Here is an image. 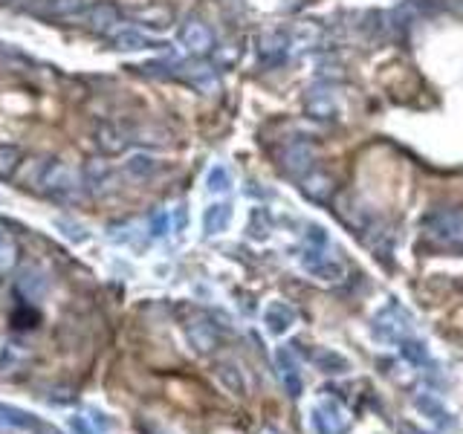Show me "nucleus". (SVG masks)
Instances as JSON below:
<instances>
[{
  "mask_svg": "<svg viewBox=\"0 0 463 434\" xmlns=\"http://www.w3.org/2000/svg\"><path fill=\"white\" fill-rule=\"evenodd\" d=\"M423 232L443 249H463V208H437L423 223Z\"/></svg>",
  "mask_w": 463,
  "mask_h": 434,
  "instance_id": "1",
  "label": "nucleus"
},
{
  "mask_svg": "<svg viewBox=\"0 0 463 434\" xmlns=\"http://www.w3.org/2000/svg\"><path fill=\"white\" fill-rule=\"evenodd\" d=\"M82 182H84L82 171L75 168L73 163H67V160H49L47 171H44V180H41V191L53 194V197H61V200H73V197H79Z\"/></svg>",
  "mask_w": 463,
  "mask_h": 434,
  "instance_id": "2",
  "label": "nucleus"
},
{
  "mask_svg": "<svg viewBox=\"0 0 463 434\" xmlns=\"http://www.w3.org/2000/svg\"><path fill=\"white\" fill-rule=\"evenodd\" d=\"M313 160H316V151L310 142L304 139H290L284 148L278 151V165L284 171L287 177H304L307 171L313 168Z\"/></svg>",
  "mask_w": 463,
  "mask_h": 434,
  "instance_id": "3",
  "label": "nucleus"
},
{
  "mask_svg": "<svg viewBox=\"0 0 463 434\" xmlns=\"http://www.w3.org/2000/svg\"><path fill=\"white\" fill-rule=\"evenodd\" d=\"M304 111L316 122H336L339 113H342V104H339V96L333 93L328 84H316V87L307 90Z\"/></svg>",
  "mask_w": 463,
  "mask_h": 434,
  "instance_id": "4",
  "label": "nucleus"
},
{
  "mask_svg": "<svg viewBox=\"0 0 463 434\" xmlns=\"http://www.w3.org/2000/svg\"><path fill=\"white\" fill-rule=\"evenodd\" d=\"M301 267L321 281H339L345 275V267L339 258L328 255V244L325 246H307V252L301 255Z\"/></svg>",
  "mask_w": 463,
  "mask_h": 434,
  "instance_id": "5",
  "label": "nucleus"
},
{
  "mask_svg": "<svg viewBox=\"0 0 463 434\" xmlns=\"http://www.w3.org/2000/svg\"><path fill=\"white\" fill-rule=\"evenodd\" d=\"M374 333L382 341H403L411 333V319L397 305H391L380 310V315L374 319Z\"/></svg>",
  "mask_w": 463,
  "mask_h": 434,
  "instance_id": "6",
  "label": "nucleus"
},
{
  "mask_svg": "<svg viewBox=\"0 0 463 434\" xmlns=\"http://www.w3.org/2000/svg\"><path fill=\"white\" fill-rule=\"evenodd\" d=\"M96 145L105 154H122L127 145L134 142V128L131 125H125V122H116V120H110V122H101L99 128H96Z\"/></svg>",
  "mask_w": 463,
  "mask_h": 434,
  "instance_id": "7",
  "label": "nucleus"
},
{
  "mask_svg": "<svg viewBox=\"0 0 463 434\" xmlns=\"http://www.w3.org/2000/svg\"><path fill=\"white\" fill-rule=\"evenodd\" d=\"M179 41H183L188 52H195V56H205V52L214 49V35L200 18H188L179 26Z\"/></svg>",
  "mask_w": 463,
  "mask_h": 434,
  "instance_id": "8",
  "label": "nucleus"
},
{
  "mask_svg": "<svg viewBox=\"0 0 463 434\" xmlns=\"http://www.w3.org/2000/svg\"><path fill=\"white\" fill-rule=\"evenodd\" d=\"M299 189L301 194L307 197V200H313V203H328L333 191H336V182H333L330 174H325V171H307L304 177H299Z\"/></svg>",
  "mask_w": 463,
  "mask_h": 434,
  "instance_id": "9",
  "label": "nucleus"
},
{
  "mask_svg": "<svg viewBox=\"0 0 463 434\" xmlns=\"http://www.w3.org/2000/svg\"><path fill=\"white\" fill-rule=\"evenodd\" d=\"M18 293L27 298V301H32V305H38V301H41L44 296H47V289H49V279H47V272L41 270V267H35V264H30V267H23L21 272H18Z\"/></svg>",
  "mask_w": 463,
  "mask_h": 434,
  "instance_id": "10",
  "label": "nucleus"
},
{
  "mask_svg": "<svg viewBox=\"0 0 463 434\" xmlns=\"http://www.w3.org/2000/svg\"><path fill=\"white\" fill-rule=\"evenodd\" d=\"M313 426L319 434H345L347 431V417L339 405L321 403L313 409Z\"/></svg>",
  "mask_w": 463,
  "mask_h": 434,
  "instance_id": "11",
  "label": "nucleus"
},
{
  "mask_svg": "<svg viewBox=\"0 0 463 434\" xmlns=\"http://www.w3.org/2000/svg\"><path fill=\"white\" fill-rule=\"evenodd\" d=\"M186 336H188V345L195 348L197 353H212L217 345H221V333H217V327L205 319H197L186 327Z\"/></svg>",
  "mask_w": 463,
  "mask_h": 434,
  "instance_id": "12",
  "label": "nucleus"
},
{
  "mask_svg": "<svg viewBox=\"0 0 463 434\" xmlns=\"http://www.w3.org/2000/svg\"><path fill=\"white\" fill-rule=\"evenodd\" d=\"M275 359H278L281 379H284V388L290 391V397H299V394H301V374H299V359H295L293 345L278 348Z\"/></svg>",
  "mask_w": 463,
  "mask_h": 434,
  "instance_id": "13",
  "label": "nucleus"
},
{
  "mask_svg": "<svg viewBox=\"0 0 463 434\" xmlns=\"http://www.w3.org/2000/svg\"><path fill=\"white\" fill-rule=\"evenodd\" d=\"M287 52H290V32L273 30V32H264L258 38V56H261V61L275 64V61L284 58Z\"/></svg>",
  "mask_w": 463,
  "mask_h": 434,
  "instance_id": "14",
  "label": "nucleus"
},
{
  "mask_svg": "<svg viewBox=\"0 0 463 434\" xmlns=\"http://www.w3.org/2000/svg\"><path fill=\"white\" fill-rule=\"evenodd\" d=\"M119 18H122V12H119V6H113V4H96V6H90V9H84V21H87V26L93 32H110L116 23H119Z\"/></svg>",
  "mask_w": 463,
  "mask_h": 434,
  "instance_id": "15",
  "label": "nucleus"
},
{
  "mask_svg": "<svg viewBox=\"0 0 463 434\" xmlns=\"http://www.w3.org/2000/svg\"><path fill=\"white\" fill-rule=\"evenodd\" d=\"M84 182L90 186V191H96V194H108L113 191L116 186V174H113V168L105 163V160H90L87 163V174H84Z\"/></svg>",
  "mask_w": 463,
  "mask_h": 434,
  "instance_id": "16",
  "label": "nucleus"
},
{
  "mask_svg": "<svg viewBox=\"0 0 463 434\" xmlns=\"http://www.w3.org/2000/svg\"><path fill=\"white\" fill-rule=\"evenodd\" d=\"M127 15H131L136 23L151 26V30H169L171 21H174V12L169 6H160V4H151L143 9H127Z\"/></svg>",
  "mask_w": 463,
  "mask_h": 434,
  "instance_id": "17",
  "label": "nucleus"
},
{
  "mask_svg": "<svg viewBox=\"0 0 463 434\" xmlns=\"http://www.w3.org/2000/svg\"><path fill=\"white\" fill-rule=\"evenodd\" d=\"M157 168H160V163L153 160L151 154H134V156H127V163H125V177L151 180L153 174H157Z\"/></svg>",
  "mask_w": 463,
  "mask_h": 434,
  "instance_id": "18",
  "label": "nucleus"
},
{
  "mask_svg": "<svg viewBox=\"0 0 463 434\" xmlns=\"http://www.w3.org/2000/svg\"><path fill=\"white\" fill-rule=\"evenodd\" d=\"M264 322H266V327H269V331H273V333H284L287 327L295 322V313H293V307H290V305H284V301H275V305H269V307H266Z\"/></svg>",
  "mask_w": 463,
  "mask_h": 434,
  "instance_id": "19",
  "label": "nucleus"
},
{
  "mask_svg": "<svg viewBox=\"0 0 463 434\" xmlns=\"http://www.w3.org/2000/svg\"><path fill=\"white\" fill-rule=\"evenodd\" d=\"M113 47L125 49V52H139V49H153V47H160V44L153 41V38L143 35L139 30H122V32H116Z\"/></svg>",
  "mask_w": 463,
  "mask_h": 434,
  "instance_id": "20",
  "label": "nucleus"
},
{
  "mask_svg": "<svg viewBox=\"0 0 463 434\" xmlns=\"http://www.w3.org/2000/svg\"><path fill=\"white\" fill-rule=\"evenodd\" d=\"M229 220H232V206L229 203H214V206L205 208L203 229H205V235H221L229 226Z\"/></svg>",
  "mask_w": 463,
  "mask_h": 434,
  "instance_id": "21",
  "label": "nucleus"
},
{
  "mask_svg": "<svg viewBox=\"0 0 463 434\" xmlns=\"http://www.w3.org/2000/svg\"><path fill=\"white\" fill-rule=\"evenodd\" d=\"M47 163L49 160H38V156H32V160L21 163L18 165V180L23 189H41V180H44V171H47Z\"/></svg>",
  "mask_w": 463,
  "mask_h": 434,
  "instance_id": "22",
  "label": "nucleus"
},
{
  "mask_svg": "<svg viewBox=\"0 0 463 434\" xmlns=\"http://www.w3.org/2000/svg\"><path fill=\"white\" fill-rule=\"evenodd\" d=\"M84 9H87V0H49L47 15L58 21H70V18L84 15Z\"/></svg>",
  "mask_w": 463,
  "mask_h": 434,
  "instance_id": "23",
  "label": "nucleus"
},
{
  "mask_svg": "<svg viewBox=\"0 0 463 434\" xmlns=\"http://www.w3.org/2000/svg\"><path fill=\"white\" fill-rule=\"evenodd\" d=\"M319 35L316 23H295L290 30V49H310L319 44Z\"/></svg>",
  "mask_w": 463,
  "mask_h": 434,
  "instance_id": "24",
  "label": "nucleus"
},
{
  "mask_svg": "<svg viewBox=\"0 0 463 434\" xmlns=\"http://www.w3.org/2000/svg\"><path fill=\"white\" fill-rule=\"evenodd\" d=\"M217 379H221L223 383V388L226 391H232V394H243L247 391V383H243V374H240V368L238 365H232V362H221L217 365Z\"/></svg>",
  "mask_w": 463,
  "mask_h": 434,
  "instance_id": "25",
  "label": "nucleus"
},
{
  "mask_svg": "<svg viewBox=\"0 0 463 434\" xmlns=\"http://www.w3.org/2000/svg\"><path fill=\"white\" fill-rule=\"evenodd\" d=\"M21 163H23V156L15 145H0V180H9Z\"/></svg>",
  "mask_w": 463,
  "mask_h": 434,
  "instance_id": "26",
  "label": "nucleus"
},
{
  "mask_svg": "<svg viewBox=\"0 0 463 434\" xmlns=\"http://www.w3.org/2000/svg\"><path fill=\"white\" fill-rule=\"evenodd\" d=\"M400 353L403 357L411 362V365H426L429 362V350H426V345H423L420 339H403L400 341Z\"/></svg>",
  "mask_w": 463,
  "mask_h": 434,
  "instance_id": "27",
  "label": "nucleus"
},
{
  "mask_svg": "<svg viewBox=\"0 0 463 434\" xmlns=\"http://www.w3.org/2000/svg\"><path fill=\"white\" fill-rule=\"evenodd\" d=\"M169 130L162 125H143V128H134V142H148V145H165L169 142Z\"/></svg>",
  "mask_w": 463,
  "mask_h": 434,
  "instance_id": "28",
  "label": "nucleus"
},
{
  "mask_svg": "<svg viewBox=\"0 0 463 434\" xmlns=\"http://www.w3.org/2000/svg\"><path fill=\"white\" fill-rule=\"evenodd\" d=\"M18 264V244L12 238H0V275L12 272Z\"/></svg>",
  "mask_w": 463,
  "mask_h": 434,
  "instance_id": "29",
  "label": "nucleus"
},
{
  "mask_svg": "<svg viewBox=\"0 0 463 434\" xmlns=\"http://www.w3.org/2000/svg\"><path fill=\"white\" fill-rule=\"evenodd\" d=\"M316 362L325 368L328 374H342V371H347V362L342 357H336V353H328V350L316 353Z\"/></svg>",
  "mask_w": 463,
  "mask_h": 434,
  "instance_id": "30",
  "label": "nucleus"
},
{
  "mask_svg": "<svg viewBox=\"0 0 463 434\" xmlns=\"http://www.w3.org/2000/svg\"><path fill=\"white\" fill-rule=\"evenodd\" d=\"M209 191H214V194L229 191V171L223 165H214L209 171Z\"/></svg>",
  "mask_w": 463,
  "mask_h": 434,
  "instance_id": "31",
  "label": "nucleus"
},
{
  "mask_svg": "<svg viewBox=\"0 0 463 434\" xmlns=\"http://www.w3.org/2000/svg\"><path fill=\"white\" fill-rule=\"evenodd\" d=\"M417 405H420V409H423V412H429V414L434 412V414H437L434 420H437V423H441V426H452V420H449V412L443 409V405H441V403H434V400L429 403L426 397H420V400H417Z\"/></svg>",
  "mask_w": 463,
  "mask_h": 434,
  "instance_id": "32",
  "label": "nucleus"
},
{
  "mask_svg": "<svg viewBox=\"0 0 463 434\" xmlns=\"http://www.w3.org/2000/svg\"><path fill=\"white\" fill-rule=\"evenodd\" d=\"M165 229H169V215H165V212L153 215V217H151V232H153V235H165Z\"/></svg>",
  "mask_w": 463,
  "mask_h": 434,
  "instance_id": "33",
  "label": "nucleus"
},
{
  "mask_svg": "<svg viewBox=\"0 0 463 434\" xmlns=\"http://www.w3.org/2000/svg\"><path fill=\"white\" fill-rule=\"evenodd\" d=\"M58 226L67 229V238H73V241H87V235H84L82 226H73V223H64V220H58Z\"/></svg>",
  "mask_w": 463,
  "mask_h": 434,
  "instance_id": "34",
  "label": "nucleus"
},
{
  "mask_svg": "<svg viewBox=\"0 0 463 434\" xmlns=\"http://www.w3.org/2000/svg\"><path fill=\"white\" fill-rule=\"evenodd\" d=\"M186 226V206H179L177 208V229H183Z\"/></svg>",
  "mask_w": 463,
  "mask_h": 434,
  "instance_id": "35",
  "label": "nucleus"
},
{
  "mask_svg": "<svg viewBox=\"0 0 463 434\" xmlns=\"http://www.w3.org/2000/svg\"><path fill=\"white\" fill-rule=\"evenodd\" d=\"M0 4H15V0H0Z\"/></svg>",
  "mask_w": 463,
  "mask_h": 434,
  "instance_id": "36",
  "label": "nucleus"
},
{
  "mask_svg": "<svg viewBox=\"0 0 463 434\" xmlns=\"http://www.w3.org/2000/svg\"><path fill=\"white\" fill-rule=\"evenodd\" d=\"M0 238H4V223H0Z\"/></svg>",
  "mask_w": 463,
  "mask_h": 434,
  "instance_id": "37",
  "label": "nucleus"
},
{
  "mask_svg": "<svg viewBox=\"0 0 463 434\" xmlns=\"http://www.w3.org/2000/svg\"><path fill=\"white\" fill-rule=\"evenodd\" d=\"M408 434H420V431H415V429H411V431H408Z\"/></svg>",
  "mask_w": 463,
  "mask_h": 434,
  "instance_id": "38",
  "label": "nucleus"
}]
</instances>
